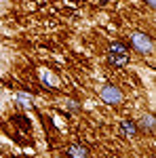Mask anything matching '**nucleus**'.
<instances>
[{"instance_id": "obj_1", "label": "nucleus", "mask_w": 156, "mask_h": 158, "mask_svg": "<svg viewBox=\"0 0 156 158\" xmlns=\"http://www.w3.org/2000/svg\"><path fill=\"white\" fill-rule=\"evenodd\" d=\"M101 97H103V101H108V103H116V101H120V91L116 89V86H112V85H108L103 91H101Z\"/></svg>"}, {"instance_id": "obj_2", "label": "nucleus", "mask_w": 156, "mask_h": 158, "mask_svg": "<svg viewBox=\"0 0 156 158\" xmlns=\"http://www.w3.org/2000/svg\"><path fill=\"white\" fill-rule=\"evenodd\" d=\"M133 42L139 47V51H144V53H150L152 51V40L145 36V34H133Z\"/></svg>"}, {"instance_id": "obj_3", "label": "nucleus", "mask_w": 156, "mask_h": 158, "mask_svg": "<svg viewBox=\"0 0 156 158\" xmlns=\"http://www.w3.org/2000/svg\"><path fill=\"white\" fill-rule=\"evenodd\" d=\"M122 131H124V133H129V135H133V133H135V124L124 122V124H122Z\"/></svg>"}, {"instance_id": "obj_4", "label": "nucleus", "mask_w": 156, "mask_h": 158, "mask_svg": "<svg viewBox=\"0 0 156 158\" xmlns=\"http://www.w3.org/2000/svg\"><path fill=\"white\" fill-rule=\"evenodd\" d=\"M112 53H120V55H124L127 51H124V47H122V44H112Z\"/></svg>"}, {"instance_id": "obj_5", "label": "nucleus", "mask_w": 156, "mask_h": 158, "mask_svg": "<svg viewBox=\"0 0 156 158\" xmlns=\"http://www.w3.org/2000/svg\"><path fill=\"white\" fill-rule=\"evenodd\" d=\"M70 152H72V156H74V158H84L82 150H78V148H70Z\"/></svg>"}, {"instance_id": "obj_6", "label": "nucleus", "mask_w": 156, "mask_h": 158, "mask_svg": "<svg viewBox=\"0 0 156 158\" xmlns=\"http://www.w3.org/2000/svg\"><path fill=\"white\" fill-rule=\"evenodd\" d=\"M112 61H114L116 65H124V63H127V57H114V55H112Z\"/></svg>"}, {"instance_id": "obj_7", "label": "nucleus", "mask_w": 156, "mask_h": 158, "mask_svg": "<svg viewBox=\"0 0 156 158\" xmlns=\"http://www.w3.org/2000/svg\"><path fill=\"white\" fill-rule=\"evenodd\" d=\"M148 2H150V6H152V4H154V0H148Z\"/></svg>"}]
</instances>
